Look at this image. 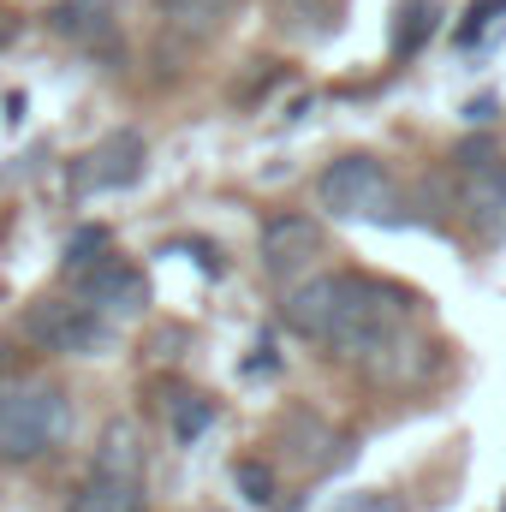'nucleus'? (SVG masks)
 Listing matches in <instances>:
<instances>
[{"label":"nucleus","mask_w":506,"mask_h":512,"mask_svg":"<svg viewBox=\"0 0 506 512\" xmlns=\"http://www.w3.org/2000/svg\"><path fill=\"white\" fill-rule=\"evenodd\" d=\"M233 12H239V0H155V18H161L173 36H185V42L221 36V30L233 24Z\"/></svg>","instance_id":"11"},{"label":"nucleus","mask_w":506,"mask_h":512,"mask_svg":"<svg viewBox=\"0 0 506 512\" xmlns=\"http://www.w3.org/2000/svg\"><path fill=\"white\" fill-rule=\"evenodd\" d=\"M0 36H6V6H0Z\"/></svg>","instance_id":"19"},{"label":"nucleus","mask_w":506,"mask_h":512,"mask_svg":"<svg viewBox=\"0 0 506 512\" xmlns=\"http://www.w3.org/2000/svg\"><path fill=\"white\" fill-rule=\"evenodd\" d=\"M435 24H441V0H399V6H393V36H387L393 60L423 54L429 36H435Z\"/></svg>","instance_id":"12"},{"label":"nucleus","mask_w":506,"mask_h":512,"mask_svg":"<svg viewBox=\"0 0 506 512\" xmlns=\"http://www.w3.org/2000/svg\"><path fill=\"white\" fill-rule=\"evenodd\" d=\"M316 197L340 221H370V227H399L405 221V185L376 155H340L334 167H322Z\"/></svg>","instance_id":"3"},{"label":"nucleus","mask_w":506,"mask_h":512,"mask_svg":"<svg viewBox=\"0 0 506 512\" xmlns=\"http://www.w3.org/2000/svg\"><path fill=\"white\" fill-rule=\"evenodd\" d=\"M268 12L292 36H328V30H340L346 0H268Z\"/></svg>","instance_id":"13"},{"label":"nucleus","mask_w":506,"mask_h":512,"mask_svg":"<svg viewBox=\"0 0 506 512\" xmlns=\"http://www.w3.org/2000/svg\"><path fill=\"white\" fill-rule=\"evenodd\" d=\"M328 512H411V507H405V495H393V489H352V495H340Z\"/></svg>","instance_id":"14"},{"label":"nucleus","mask_w":506,"mask_h":512,"mask_svg":"<svg viewBox=\"0 0 506 512\" xmlns=\"http://www.w3.org/2000/svg\"><path fill=\"white\" fill-rule=\"evenodd\" d=\"M54 30H60L66 42H84L90 54H96V48H114L120 0H60V6H54Z\"/></svg>","instance_id":"10"},{"label":"nucleus","mask_w":506,"mask_h":512,"mask_svg":"<svg viewBox=\"0 0 506 512\" xmlns=\"http://www.w3.org/2000/svg\"><path fill=\"white\" fill-rule=\"evenodd\" d=\"M66 512H149L143 495V471H120V465H96L84 477V489L72 495Z\"/></svg>","instance_id":"9"},{"label":"nucleus","mask_w":506,"mask_h":512,"mask_svg":"<svg viewBox=\"0 0 506 512\" xmlns=\"http://www.w3.org/2000/svg\"><path fill=\"white\" fill-rule=\"evenodd\" d=\"M209 399H191V405H179V417H173V429H179V441H197L203 429H209Z\"/></svg>","instance_id":"17"},{"label":"nucleus","mask_w":506,"mask_h":512,"mask_svg":"<svg viewBox=\"0 0 506 512\" xmlns=\"http://www.w3.org/2000/svg\"><path fill=\"white\" fill-rule=\"evenodd\" d=\"M72 435V399L48 376L0 382V465H30Z\"/></svg>","instance_id":"2"},{"label":"nucleus","mask_w":506,"mask_h":512,"mask_svg":"<svg viewBox=\"0 0 506 512\" xmlns=\"http://www.w3.org/2000/svg\"><path fill=\"white\" fill-rule=\"evenodd\" d=\"M459 209H465L477 245L506 239V149L495 137H471L459 149Z\"/></svg>","instance_id":"4"},{"label":"nucleus","mask_w":506,"mask_h":512,"mask_svg":"<svg viewBox=\"0 0 506 512\" xmlns=\"http://www.w3.org/2000/svg\"><path fill=\"white\" fill-rule=\"evenodd\" d=\"M233 483L245 489V501H256V507H268V501H274V477H268V465H256V459L233 465Z\"/></svg>","instance_id":"15"},{"label":"nucleus","mask_w":506,"mask_h":512,"mask_svg":"<svg viewBox=\"0 0 506 512\" xmlns=\"http://www.w3.org/2000/svg\"><path fill=\"white\" fill-rule=\"evenodd\" d=\"M411 298L370 274H310L280 298V316L298 340L334 352V358H387L405 334Z\"/></svg>","instance_id":"1"},{"label":"nucleus","mask_w":506,"mask_h":512,"mask_svg":"<svg viewBox=\"0 0 506 512\" xmlns=\"http://www.w3.org/2000/svg\"><path fill=\"white\" fill-rule=\"evenodd\" d=\"M143 161H149V143L137 131H108L96 149H84L72 161V191L78 197H102V191H126L143 179Z\"/></svg>","instance_id":"6"},{"label":"nucleus","mask_w":506,"mask_h":512,"mask_svg":"<svg viewBox=\"0 0 506 512\" xmlns=\"http://www.w3.org/2000/svg\"><path fill=\"white\" fill-rule=\"evenodd\" d=\"M24 328L42 352H60V358H102L114 346V316H102L84 298H42L30 304Z\"/></svg>","instance_id":"5"},{"label":"nucleus","mask_w":506,"mask_h":512,"mask_svg":"<svg viewBox=\"0 0 506 512\" xmlns=\"http://www.w3.org/2000/svg\"><path fill=\"white\" fill-rule=\"evenodd\" d=\"M506 12V0H471V12H465V30H459V42H477L495 18Z\"/></svg>","instance_id":"16"},{"label":"nucleus","mask_w":506,"mask_h":512,"mask_svg":"<svg viewBox=\"0 0 506 512\" xmlns=\"http://www.w3.org/2000/svg\"><path fill=\"white\" fill-rule=\"evenodd\" d=\"M90 251H108V233H102V227H84V233L66 245V262H72V268H90V262H96Z\"/></svg>","instance_id":"18"},{"label":"nucleus","mask_w":506,"mask_h":512,"mask_svg":"<svg viewBox=\"0 0 506 512\" xmlns=\"http://www.w3.org/2000/svg\"><path fill=\"white\" fill-rule=\"evenodd\" d=\"M316 256H322V227H316L310 215L286 209V215H268V221H262V268H268L274 280L304 274Z\"/></svg>","instance_id":"7"},{"label":"nucleus","mask_w":506,"mask_h":512,"mask_svg":"<svg viewBox=\"0 0 506 512\" xmlns=\"http://www.w3.org/2000/svg\"><path fill=\"white\" fill-rule=\"evenodd\" d=\"M78 274H84V280H78V298L96 304L102 316H131V310H143V298H149L143 268H131L120 256H96V262L78 268Z\"/></svg>","instance_id":"8"}]
</instances>
